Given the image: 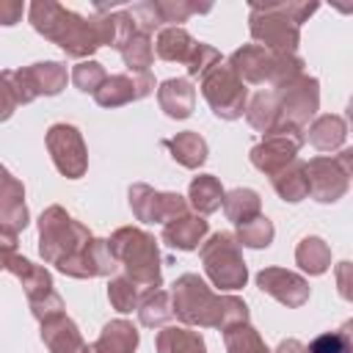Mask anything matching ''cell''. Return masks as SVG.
<instances>
[{"label": "cell", "mask_w": 353, "mask_h": 353, "mask_svg": "<svg viewBox=\"0 0 353 353\" xmlns=\"http://www.w3.org/2000/svg\"><path fill=\"white\" fill-rule=\"evenodd\" d=\"M312 350H314V353H345V347H342V342H339L336 336H323V339H317Z\"/></svg>", "instance_id": "cell-1"}, {"label": "cell", "mask_w": 353, "mask_h": 353, "mask_svg": "<svg viewBox=\"0 0 353 353\" xmlns=\"http://www.w3.org/2000/svg\"><path fill=\"white\" fill-rule=\"evenodd\" d=\"M347 116H350V127H353V105H350V110H347Z\"/></svg>", "instance_id": "cell-2"}]
</instances>
